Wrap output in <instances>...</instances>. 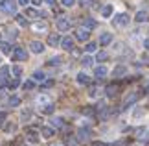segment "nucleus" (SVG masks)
<instances>
[{"label":"nucleus","mask_w":149,"mask_h":146,"mask_svg":"<svg viewBox=\"0 0 149 146\" xmlns=\"http://www.w3.org/2000/svg\"><path fill=\"white\" fill-rule=\"evenodd\" d=\"M0 11H4V13H15L17 2L15 0H0Z\"/></svg>","instance_id":"1"},{"label":"nucleus","mask_w":149,"mask_h":146,"mask_svg":"<svg viewBox=\"0 0 149 146\" xmlns=\"http://www.w3.org/2000/svg\"><path fill=\"white\" fill-rule=\"evenodd\" d=\"M112 24L116 26V28H122V26H127L129 24V15H125V13H120L114 17V20H112Z\"/></svg>","instance_id":"2"},{"label":"nucleus","mask_w":149,"mask_h":146,"mask_svg":"<svg viewBox=\"0 0 149 146\" xmlns=\"http://www.w3.org/2000/svg\"><path fill=\"white\" fill-rule=\"evenodd\" d=\"M13 57H15V61H26L28 59V52L22 48V46H17L13 50Z\"/></svg>","instance_id":"3"},{"label":"nucleus","mask_w":149,"mask_h":146,"mask_svg":"<svg viewBox=\"0 0 149 146\" xmlns=\"http://www.w3.org/2000/svg\"><path fill=\"white\" fill-rule=\"evenodd\" d=\"M57 30H59V32L70 30V20H68L66 17H61V19H57Z\"/></svg>","instance_id":"4"},{"label":"nucleus","mask_w":149,"mask_h":146,"mask_svg":"<svg viewBox=\"0 0 149 146\" xmlns=\"http://www.w3.org/2000/svg\"><path fill=\"white\" fill-rule=\"evenodd\" d=\"M9 78V67H0V85H6Z\"/></svg>","instance_id":"5"},{"label":"nucleus","mask_w":149,"mask_h":146,"mask_svg":"<svg viewBox=\"0 0 149 146\" xmlns=\"http://www.w3.org/2000/svg\"><path fill=\"white\" fill-rule=\"evenodd\" d=\"M88 35H90V32L87 30V28H79V30L76 32V39L77 41H87Z\"/></svg>","instance_id":"6"},{"label":"nucleus","mask_w":149,"mask_h":146,"mask_svg":"<svg viewBox=\"0 0 149 146\" xmlns=\"http://www.w3.org/2000/svg\"><path fill=\"white\" fill-rule=\"evenodd\" d=\"M88 135H90V130L88 128H81V130H77V141H88Z\"/></svg>","instance_id":"7"},{"label":"nucleus","mask_w":149,"mask_h":146,"mask_svg":"<svg viewBox=\"0 0 149 146\" xmlns=\"http://www.w3.org/2000/svg\"><path fill=\"white\" fill-rule=\"evenodd\" d=\"M138 98H140V95H138V92H131V95H129L127 98H125L123 106H125V107H127V106H133L134 102H138Z\"/></svg>","instance_id":"8"},{"label":"nucleus","mask_w":149,"mask_h":146,"mask_svg":"<svg viewBox=\"0 0 149 146\" xmlns=\"http://www.w3.org/2000/svg\"><path fill=\"white\" fill-rule=\"evenodd\" d=\"M61 46H63L65 50H72V48H74V39H72V37H63V39H61Z\"/></svg>","instance_id":"9"},{"label":"nucleus","mask_w":149,"mask_h":146,"mask_svg":"<svg viewBox=\"0 0 149 146\" xmlns=\"http://www.w3.org/2000/svg\"><path fill=\"white\" fill-rule=\"evenodd\" d=\"M107 72H109V71H107V67H103V65H101V67H96V68H94V76H96L98 80L105 78V76H107Z\"/></svg>","instance_id":"10"},{"label":"nucleus","mask_w":149,"mask_h":146,"mask_svg":"<svg viewBox=\"0 0 149 146\" xmlns=\"http://www.w3.org/2000/svg\"><path fill=\"white\" fill-rule=\"evenodd\" d=\"M30 48H31V52H35V54H41V52H44V44L39 43V41H33L30 44Z\"/></svg>","instance_id":"11"},{"label":"nucleus","mask_w":149,"mask_h":146,"mask_svg":"<svg viewBox=\"0 0 149 146\" xmlns=\"http://www.w3.org/2000/svg\"><path fill=\"white\" fill-rule=\"evenodd\" d=\"M77 83H81V85H88L90 83V78L85 72H79L77 74Z\"/></svg>","instance_id":"12"},{"label":"nucleus","mask_w":149,"mask_h":146,"mask_svg":"<svg viewBox=\"0 0 149 146\" xmlns=\"http://www.w3.org/2000/svg\"><path fill=\"white\" fill-rule=\"evenodd\" d=\"M111 41H112V33H103V35L100 37V44L101 46H107Z\"/></svg>","instance_id":"13"},{"label":"nucleus","mask_w":149,"mask_h":146,"mask_svg":"<svg viewBox=\"0 0 149 146\" xmlns=\"http://www.w3.org/2000/svg\"><path fill=\"white\" fill-rule=\"evenodd\" d=\"M59 43H61V37L57 35V33H52V35L48 37V44H50V46H57Z\"/></svg>","instance_id":"14"},{"label":"nucleus","mask_w":149,"mask_h":146,"mask_svg":"<svg viewBox=\"0 0 149 146\" xmlns=\"http://www.w3.org/2000/svg\"><path fill=\"white\" fill-rule=\"evenodd\" d=\"M8 104H9L11 107H19V106H20V98L17 96V95H13V96L8 98Z\"/></svg>","instance_id":"15"},{"label":"nucleus","mask_w":149,"mask_h":146,"mask_svg":"<svg viewBox=\"0 0 149 146\" xmlns=\"http://www.w3.org/2000/svg\"><path fill=\"white\" fill-rule=\"evenodd\" d=\"M41 133H42V137H44V139H50V137H54V133H55V131H54V128L44 126L42 130H41Z\"/></svg>","instance_id":"16"},{"label":"nucleus","mask_w":149,"mask_h":146,"mask_svg":"<svg viewBox=\"0 0 149 146\" xmlns=\"http://www.w3.org/2000/svg\"><path fill=\"white\" fill-rule=\"evenodd\" d=\"M101 15L105 17V19H107V17H111V15H112V6H111V4L103 6V8H101Z\"/></svg>","instance_id":"17"},{"label":"nucleus","mask_w":149,"mask_h":146,"mask_svg":"<svg viewBox=\"0 0 149 146\" xmlns=\"http://www.w3.org/2000/svg\"><path fill=\"white\" fill-rule=\"evenodd\" d=\"M33 30H37V32H46V30H48V24H46V22H35V24H33Z\"/></svg>","instance_id":"18"},{"label":"nucleus","mask_w":149,"mask_h":146,"mask_svg":"<svg viewBox=\"0 0 149 146\" xmlns=\"http://www.w3.org/2000/svg\"><path fill=\"white\" fill-rule=\"evenodd\" d=\"M15 20H17V24L22 26V28H26V26H28V20L24 19V15H15Z\"/></svg>","instance_id":"19"},{"label":"nucleus","mask_w":149,"mask_h":146,"mask_svg":"<svg viewBox=\"0 0 149 146\" xmlns=\"http://www.w3.org/2000/svg\"><path fill=\"white\" fill-rule=\"evenodd\" d=\"M105 91H107V96H114V95L118 92V85H114V83H112V85H109Z\"/></svg>","instance_id":"20"},{"label":"nucleus","mask_w":149,"mask_h":146,"mask_svg":"<svg viewBox=\"0 0 149 146\" xmlns=\"http://www.w3.org/2000/svg\"><path fill=\"white\" fill-rule=\"evenodd\" d=\"M147 20V11H138L136 13V22H146Z\"/></svg>","instance_id":"21"},{"label":"nucleus","mask_w":149,"mask_h":146,"mask_svg":"<svg viewBox=\"0 0 149 146\" xmlns=\"http://www.w3.org/2000/svg\"><path fill=\"white\" fill-rule=\"evenodd\" d=\"M136 137L138 139H147V130L146 128H138V130H136Z\"/></svg>","instance_id":"22"},{"label":"nucleus","mask_w":149,"mask_h":146,"mask_svg":"<svg viewBox=\"0 0 149 146\" xmlns=\"http://www.w3.org/2000/svg\"><path fill=\"white\" fill-rule=\"evenodd\" d=\"M96 26V20H92V19H85L83 20V28H87V30H90V28H94Z\"/></svg>","instance_id":"23"},{"label":"nucleus","mask_w":149,"mask_h":146,"mask_svg":"<svg viewBox=\"0 0 149 146\" xmlns=\"http://www.w3.org/2000/svg\"><path fill=\"white\" fill-rule=\"evenodd\" d=\"M81 63H83V67H92V63H94V59L90 56H85L83 59H81Z\"/></svg>","instance_id":"24"},{"label":"nucleus","mask_w":149,"mask_h":146,"mask_svg":"<svg viewBox=\"0 0 149 146\" xmlns=\"http://www.w3.org/2000/svg\"><path fill=\"white\" fill-rule=\"evenodd\" d=\"M26 15H28V17H33V19L41 17V13H39L37 9H31V8H28V9H26Z\"/></svg>","instance_id":"25"},{"label":"nucleus","mask_w":149,"mask_h":146,"mask_svg":"<svg viewBox=\"0 0 149 146\" xmlns=\"http://www.w3.org/2000/svg\"><path fill=\"white\" fill-rule=\"evenodd\" d=\"M112 74L116 76V78H120V76H123V74H125V67H116V68L112 71Z\"/></svg>","instance_id":"26"},{"label":"nucleus","mask_w":149,"mask_h":146,"mask_svg":"<svg viewBox=\"0 0 149 146\" xmlns=\"http://www.w3.org/2000/svg\"><path fill=\"white\" fill-rule=\"evenodd\" d=\"M0 48H2V52H4V54H9V52H11V46H9V43H8V41L0 43Z\"/></svg>","instance_id":"27"},{"label":"nucleus","mask_w":149,"mask_h":146,"mask_svg":"<svg viewBox=\"0 0 149 146\" xmlns=\"http://www.w3.org/2000/svg\"><path fill=\"white\" fill-rule=\"evenodd\" d=\"M19 81H20V78H17V80H11V81H8L6 85H8L9 89H17V87H19Z\"/></svg>","instance_id":"28"},{"label":"nucleus","mask_w":149,"mask_h":146,"mask_svg":"<svg viewBox=\"0 0 149 146\" xmlns=\"http://www.w3.org/2000/svg\"><path fill=\"white\" fill-rule=\"evenodd\" d=\"M52 124L57 126V128H63L65 126V122H63V118H59V116H55V118H52Z\"/></svg>","instance_id":"29"},{"label":"nucleus","mask_w":149,"mask_h":146,"mask_svg":"<svg viewBox=\"0 0 149 146\" xmlns=\"http://www.w3.org/2000/svg\"><path fill=\"white\" fill-rule=\"evenodd\" d=\"M107 57H109V56H107V52H103V50H101V52H98V54H96V59H98V61H105Z\"/></svg>","instance_id":"30"},{"label":"nucleus","mask_w":149,"mask_h":146,"mask_svg":"<svg viewBox=\"0 0 149 146\" xmlns=\"http://www.w3.org/2000/svg\"><path fill=\"white\" fill-rule=\"evenodd\" d=\"M9 71H11V72H13V74H15V78H19V76L22 74V68H20L19 65H15L13 68H9Z\"/></svg>","instance_id":"31"},{"label":"nucleus","mask_w":149,"mask_h":146,"mask_svg":"<svg viewBox=\"0 0 149 146\" xmlns=\"http://www.w3.org/2000/svg\"><path fill=\"white\" fill-rule=\"evenodd\" d=\"M33 80H37V81H42V80H44V72H41V71L33 72Z\"/></svg>","instance_id":"32"},{"label":"nucleus","mask_w":149,"mask_h":146,"mask_svg":"<svg viewBox=\"0 0 149 146\" xmlns=\"http://www.w3.org/2000/svg\"><path fill=\"white\" fill-rule=\"evenodd\" d=\"M96 46H98V44H96V43H88L87 46H85V50H87L88 54H90V52H96Z\"/></svg>","instance_id":"33"},{"label":"nucleus","mask_w":149,"mask_h":146,"mask_svg":"<svg viewBox=\"0 0 149 146\" xmlns=\"http://www.w3.org/2000/svg\"><path fill=\"white\" fill-rule=\"evenodd\" d=\"M37 104H48V96H39L37 98Z\"/></svg>","instance_id":"34"},{"label":"nucleus","mask_w":149,"mask_h":146,"mask_svg":"<svg viewBox=\"0 0 149 146\" xmlns=\"http://www.w3.org/2000/svg\"><path fill=\"white\" fill-rule=\"evenodd\" d=\"M42 111H44V113H46V115H50V113H54V106H50V104H48V106L44 107Z\"/></svg>","instance_id":"35"},{"label":"nucleus","mask_w":149,"mask_h":146,"mask_svg":"<svg viewBox=\"0 0 149 146\" xmlns=\"http://www.w3.org/2000/svg\"><path fill=\"white\" fill-rule=\"evenodd\" d=\"M17 37V32L15 30H8V39H15Z\"/></svg>","instance_id":"36"},{"label":"nucleus","mask_w":149,"mask_h":146,"mask_svg":"<svg viewBox=\"0 0 149 146\" xmlns=\"http://www.w3.org/2000/svg\"><path fill=\"white\" fill-rule=\"evenodd\" d=\"M79 2H81V6H85V8L92 6V0H79Z\"/></svg>","instance_id":"37"},{"label":"nucleus","mask_w":149,"mask_h":146,"mask_svg":"<svg viewBox=\"0 0 149 146\" xmlns=\"http://www.w3.org/2000/svg\"><path fill=\"white\" fill-rule=\"evenodd\" d=\"M33 85H35V83H33V80H30V81H26V83H24V89H31Z\"/></svg>","instance_id":"38"},{"label":"nucleus","mask_w":149,"mask_h":146,"mask_svg":"<svg viewBox=\"0 0 149 146\" xmlns=\"http://www.w3.org/2000/svg\"><path fill=\"white\" fill-rule=\"evenodd\" d=\"M74 2H76V0H63V4H65L66 8H70V6H74Z\"/></svg>","instance_id":"39"},{"label":"nucleus","mask_w":149,"mask_h":146,"mask_svg":"<svg viewBox=\"0 0 149 146\" xmlns=\"http://www.w3.org/2000/svg\"><path fill=\"white\" fill-rule=\"evenodd\" d=\"M59 63H61L59 57H54V59H50V65H59Z\"/></svg>","instance_id":"40"},{"label":"nucleus","mask_w":149,"mask_h":146,"mask_svg":"<svg viewBox=\"0 0 149 146\" xmlns=\"http://www.w3.org/2000/svg\"><path fill=\"white\" fill-rule=\"evenodd\" d=\"M83 113L85 115H94V109L92 107H87V109H83Z\"/></svg>","instance_id":"41"},{"label":"nucleus","mask_w":149,"mask_h":146,"mask_svg":"<svg viewBox=\"0 0 149 146\" xmlns=\"http://www.w3.org/2000/svg\"><path fill=\"white\" fill-rule=\"evenodd\" d=\"M19 4L20 6H28V4H30V0H19Z\"/></svg>","instance_id":"42"},{"label":"nucleus","mask_w":149,"mask_h":146,"mask_svg":"<svg viewBox=\"0 0 149 146\" xmlns=\"http://www.w3.org/2000/svg\"><path fill=\"white\" fill-rule=\"evenodd\" d=\"M4 118H6V115L2 113V111H0V124H2V122H4Z\"/></svg>","instance_id":"43"},{"label":"nucleus","mask_w":149,"mask_h":146,"mask_svg":"<svg viewBox=\"0 0 149 146\" xmlns=\"http://www.w3.org/2000/svg\"><path fill=\"white\" fill-rule=\"evenodd\" d=\"M44 2H46L48 6H54V4H55V0H44Z\"/></svg>","instance_id":"44"},{"label":"nucleus","mask_w":149,"mask_h":146,"mask_svg":"<svg viewBox=\"0 0 149 146\" xmlns=\"http://www.w3.org/2000/svg\"><path fill=\"white\" fill-rule=\"evenodd\" d=\"M92 146H107L105 142H92Z\"/></svg>","instance_id":"45"},{"label":"nucleus","mask_w":149,"mask_h":146,"mask_svg":"<svg viewBox=\"0 0 149 146\" xmlns=\"http://www.w3.org/2000/svg\"><path fill=\"white\" fill-rule=\"evenodd\" d=\"M144 46H146V48L149 50V39H146V41H144Z\"/></svg>","instance_id":"46"},{"label":"nucleus","mask_w":149,"mask_h":146,"mask_svg":"<svg viewBox=\"0 0 149 146\" xmlns=\"http://www.w3.org/2000/svg\"><path fill=\"white\" fill-rule=\"evenodd\" d=\"M33 4H35V6H39V4H41V0H33Z\"/></svg>","instance_id":"47"},{"label":"nucleus","mask_w":149,"mask_h":146,"mask_svg":"<svg viewBox=\"0 0 149 146\" xmlns=\"http://www.w3.org/2000/svg\"><path fill=\"white\" fill-rule=\"evenodd\" d=\"M146 92H149V85H147V87H146Z\"/></svg>","instance_id":"48"},{"label":"nucleus","mask_w":149,"mask_h":146,"mask_svg":"<svg viewBox=\"0 0 149 146\" xmlns=\"http://www.w3.org/2000/svg\"><path fill=\"white\" fill-rule=\"evenodd\" d=\"M52 146H63V144H52Z\"/></svg>","instance_id":"49"}]
</instances>
